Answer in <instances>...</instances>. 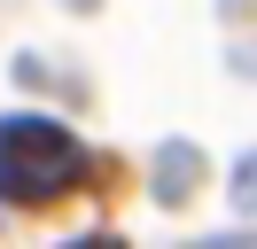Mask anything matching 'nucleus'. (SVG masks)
<instances>
[{
    "mask_svg": "<svg viewBox=\"0 0 257 249\" xmlns=\"http://www.w3.org/2000/svg\"><path fill=\"white\" fill-rule=\"evenodd\" d=\"M86 171L78 133L55 117H0V202H47Z\"/></svg>",
    "mask_w": 257,
    "mask_h": 249,
    "instance_id": "f257e3e1",
    "label": "nucleus"
},
{
    "mask_svg": "<svg viewBox=\"0 0 257 249\" xmlns=\"http://www.w3.org/2000/svg\"><path fill=\"white\" fill-rule=\"evenodd\" d=\"M234 195H241V202H249V210H257V156H249V164L234 171Z\"/></svg>",
    "mask_w": 257,
    "mask_h": 249,
    "instance_id": "f03ea898",
    "label": "nucleus"
},
{
    "mask_svg": "<svg viewBox=\"0 0 257 249\" xmlns=\"http://www.w3.org/2000/svg\"><path fill=\"white\" fill-rule=\"evenodd\" d=\"M210 249H257V241H210Z\"/></svg>",
    "mask_w": 257,
    "mask_h": 249,
    "instance_id": "7ed1b4c3",
    "label": "nucleus"
}]
</instances>
